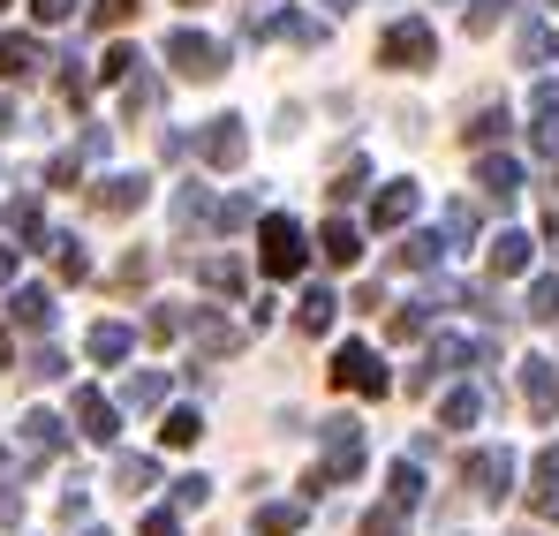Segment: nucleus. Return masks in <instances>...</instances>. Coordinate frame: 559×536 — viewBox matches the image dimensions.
Returning <instances> with one entry per match:
<instances>
[{"mask_svg": "<svg viewBox=\"0 0 559 536\" xmlns=\"http://www.w3.org/2000/svg\"><path fill=\"white\" fill-rule=\"evenodd\" d=\"M61 370H69V356H53V348H38V356H31V378H61Z\"/></svg>", "mask_w": 559, "mask_h": 536, "instance_id": "obj_47", "label": "nucleus"}, {"mask_svg": "<svg viewBox=\"0 0 559 536\" xmlns=\"http://www.w3.org/2000/svg\"><path fill=\"white\" fill-rule=\"evenodd\" d=\"M468 484H476V499H484V507H499V499L514 491V453H507V446L468 453Z\"/></svg>", "mask_w": 559, "mask_h": 536, "instance_id": "obj_6", "label": "nucleus"}, {"mask_svg": "<svg viewBox=\"0 0 559 536\" xmlns=\"http://www.w3.org/2000/svg\"><path fill=\"white\" fill-rule=\"evenodd\" d=\"M507 8H514V0H468V31H476V38H484V31H491V23H499V15H507Z\"/></svg>", "mask_w": 559, "mask_h": 536, "instance_id": "obj_38", "label": "nucleus"}, {"mask_svg": "<svg viewBox=\"0 0 559 536\" xmlns=\"http://www.w3.org/2000/svg\"><path fill=\"white\" fill-rule=\"evenodd\" d=\"M159 439H167V446H197V439H204V416H197V408H175V416L159 424Z\"/></svg>", "mask_w": 559, "mask_h": 536, "instance_id": "obj_31", "label": "nucleus"}, {"mask_svg": "<svg viewBox=\"0 0 559 536\" xmlns=\"http://www.w3.org/2000/svg\"><path fill=\"white\" fill-rule=\"evenodd\" d=\"M325 8H356V0H325Z\"/></svg>", "mask_w": 559, "mask_h": 536, "instance_id": "obj_54", "label": "nucleus"}, {"mask_svg": "<svg viewBox=\"0 0 559 536\" xmlns=\"http://www.w3.org/2000/svg\"><path fill=\"white\" fill-rule=\"evenodd\" d=\"M258 242H265V272H273V279H295V272H302V227H295L287 212H273V219L258 227Z\"/></svg>", "mask_w": 559, "mask_h": 536, "instance_id": "obj_4", "label": "nucleus"}, {"mask_svg": "<svg viewBox=\"0 0 559 536\" xmlns=\"http://www.w3.org/2000/svg\"><path fill=\"white\" fill-rule=\"evenodd\" d=\"M333 385H341V393H385V362H378V348L348 341V348L333 356Z\"/></svg>", "mask_w": 559, "mask_h": 536, "instance_id": "obj_5", "label": "nucleus"}, {"mask_svg": "<svg viewBox=\"0 0 559 536\" xmlns=\"http://www.w3.org/2000/svg\"><path fill=\"white\" fill-rule=\"evenodd\" d=\"M416 219V181H385L371 196V227H408Z\"/></svg>", "mask_w": 559, "mask_h": 536, "instance_id": "obj_11", "label": "nucleus"}, {"mask_svg": "<svg viewBox=\"0 0 559 536\" xmlns=\"http://www.w3.org/2000/svg\"><path fill=\"white\" fill-rule=\"evenodd\" d=\"M0 8H8V0H0Z\"/></svg>", "mask_w": 559, "mask_h": 536, "instance_id": "obj_57", "label": "nucleus"}, {"mask_svg": "<svg viewBox=\"0 0 559 536\" xmlns=\"http://www.w3.org/2000/svg\"><path fill=\"white\" fill-rule=\"evenodd\" d=\"M76 167H84V159H76V152H61V159L46 167V181H53V189H69V181H76Z\"/></svg>", "mask_w": 559, "mask_h": 536, "instance_id": "obj_46", "label": "nucleus"}, {"mask_svg": "<svg viewBox=\"0 0 559 536\" xmlns=\"http://www.w3.org/2000/svg\"><path fill=\"white\" fill-rule=\"evenodd\" d=\"M530 250H537L530 235H499V242H491V272H499V279H522V272H530Z\"/></svg>", "mask_w": 559, "mask_h": 536, "instance_id": "obj_18", "label": "nucleus"}, {"mask_svg": "<svg viewBox=\"0 0 559 536\" xmlns=\"http://www.w3.org/2000/svg\"><path fill=\"white\" fill-rule=\"evenodd\" d=\"M167 61H175L182 76L204 84V76H219V69H227V46H219V38H204V31H175V38H167Z\"/></svg>", "mask_w": 559, "mask_h": 536, "instance_id": "obj_3", "label": "nucleus"}, {"mask_svg": "<svg viewBox=\"0 0 559 536\" xmlns=\"http://www.w3.org/2000/svg\"><path fill=\"white\" fill-rule=\"evenodd\" d=\"M364 175H371V167H364V159H348V167H341V181H333V196H356V189H364Z\"/></svg>", "mask_w": 559, "mask_h": 536, "instance_id": "obj_45", "label": "nucleus"}, {"mask_svg": "<svg viewBox=\"0 0 559 536\" xmlns=\"http://www.w3.org/2000/svg\"><path fill=\"white\" fill-rule=\"evenodd\" d=\"M121 408H167V378H159V370H136V378L121 385Z\"/></svg>", "mask_w": 559, "mask_h": 536, "instance_id": "obj_23", "label": "nucleus"}, {"mask_svg": "<svg viewBox=\"0 0 559 536\" xmlns=\"http://www.w3.org/2000/svg\"><path fill=\"white\" fill-rule=\"evenodd\" d=\"M152 106H159V84L136 69V76H129V114H152Z\"/></svg>", "mask_w": 559, "mask_h": 536, "instance_id": "obj_39", "label": "nucleus"}, {"mask_svg": "<svg viewBox=\"0 0 559 536\" xmlns=\"http://www.w3.org/2000/svg\"><path fill=\"white\" fill-rule=\"evenodd\" d=\"M23 446H31V453H61V446H69V431H61V416H46V408H31V416H23Z\"/></svg>", "mask_w": 559, "mask_h": 536, "instance_id": "obj_17", "label": "nucleus"}, {"mask_svg": "<svg viewBox=\"0 0 559 536\" xmlns=\"http://www.w3.org/2000/svg\"><path fill=\"white\" fill-rule=\"evenodd\" d=\"M189 8H197V0H189Z\"/></svg>", "mask_w": 559, "mask_h": 536, "instance_id": "obj_56", "label": "nucleus"}, {"mask_svg": "<svg viewBox=\"0 0 559 536\" xmlns=\"http://www.w3.org/2000/svg\"><path fill=\"white\" fill-rule=\"evenodd\" d=\"M15 325L23 333H53V295L46 287H15Z\"/></svg>", "mask_w": 559, "mask_h": 536, "instance_id": "obj_15", "label": "nucleus"}, {"mask_svg": "<svg viewBox=\"0 0 559 536\" xmlns=\"http://www.w3.org/2000/svg\"><path fill=\"white\" fill-rule=\"evenodd\" d=\"M530 507H537L545 522H559V446H545L537 468H530Z\"/></svg>", "mask_w": 559, "mask_h": 536, "instance_id": "obj_12", "label": "nucleus"}, {"mask_svg": "<svg viewBox=\"0 0 559 536\" xmlns=\"http://www.w3.org/2000/svg\"><path fill=\"white\" fill-rule=\"evenodd\" d=\"M76 431H84L92 446H114V431H121V408H114L106 393H92V385H84V393H76Z\"/></svg>", "mask_w": 559, "mask_h": 536, "instance_id": "obj_9", "label": "nucleus"}, {"mask_svg": "<svg viewBox=\"0 0 559 536\" xmlns=\"http://www.w3.org/2000/svg\"><path fill=\"white\" fill-rule=\"evenodd\" d=\"M416 499H424V468H416V461H393V468H385V507L408 514Z\"/></svg>", "mask_w": 559, "mask_h": 536, "instance_id": "obj_16", "label": "nucleus"}, {"mask_svg": "<svg viewBox=\"0 0 559 536\" xmlns=\"http://www.w3.org/2000/svg\"><path fill=\"white\" fill-rule=\"evenodd\" d=\"M431 61H439V31H431L424 15L385 23V38H378V69H431Z\"/></svg>", "mask_w": 559, "mask_h": 536, "instance_id": "obj_1", "label": "nucleus"}, {"mask_svg": "<svg viewBox=\"0 0 559 536\" xmlns=\"http://www.w3.org/2000/svg\"><path fill=\"white\" fill-rule=\"evenodd\" d=\"M76 8H84V0H31V15H38V23H69Z\"/></svg>", "mask_w": 559, "mask_h": 536, "instance_id": "obj_40", "label": "nucleus"}, {"mask_svg": "<svg viewBox=\"0 0 559 536\" xmlns=\"http://www.w3.org/2000/svg\"><path fill=\"white\" fill-rule=\"evenodd\" d=\"M250 219H258V204H250V196H227V204H212V227H219V235H235V227H250Z\"/></svg>", "mask_w": 559, "mask_h": 536, "instance_id": "obj_35", "label": "nucleus"}, {"mask_svg": "<svg viewBox=\"0 0 559 536\" xmlns=\"http://www.w3.org/2000/svg\"><path fill=\"white\" fill-rule=\"evenodd\" d=\"M364 536H401V507H378V514H364Z\"/></svg>", "mask_w": 559, "mask_h": 536, "instance_id": "obj_41", "label": "nucleus"}, {"mask_svg": "<svg viewBox=\"0 0 559 536\" xmlns=\"http://www.w3.org/2000/svg\"><path fill=\"white\" fill-rule=\"evenodd\" d=\"M468 235H476V204H447V219H439V242H447V250H462Z\"/></svg>", "mask_w": 559, "mask_h": 536, "instance_id": "obj_30", "label": "nucleus"}, {"mask_svg": "<svg viewBox=\"0 0 559 536\" xmlns=\"http://www.w3.org/2000/svg\"><path fill=\"white\" fill-rule=\"evenodd\" d=\"M114 484H121V491H152V484H159V468H152L144 453H121V461H114Z\"/></svg>", "mask_w": 559, "mask_h": 536, "instance_id": "obj_27", "label": "nucleus"}, {"mask_svg": "<svg viewBox=\"0 0 559 536\" xmlns=\"http://www.w3.org/2000/svg\"><path fill=\"white\" fill-rule=\"evenodd\" d=\"M8 356H15V348H8V333H0V362H8Z\"/></svg>", "mask_w": 559, "mask_h": 536, "instance_id": "obj_53", "label": "nucleus"}, {"mask_svg": "<svg viewBox=\"0 0 559 536\" xmlns=\"http://www.w3.org/2000/svg\"><path fill=\"white\" fill-rule=\"evenodd\" d=\"M530 318H537V325H552V318H559V272H545V279L530 287Z\"/></svg>", "mask_w": 559, "mask_h": 536, "instance_id": "obj_34", "label": "nucleus"}, {"mask_svg": "<svg viewBox=\"0 0 559 536\" xmlns=\"http://www.w3.org/2000/svg\"><path fill=\"white\" fill-rule=\"evenodd\" d=\"M15 522H23V491H8V484H0V529H15Z\"/></svg>", "mask_w": 559, "mask_h": 536, "instance_id": "obj_49", "label": "nucleus"}, {"mask_svg": "<svg viewBox=\"0 0 559 536\" xmlns=\"http://www.w3.org/2000/svg\"><path fill=\"white\" fill-rule=\"evenodd\" d=\"M46 250H53V265H61V279H84V272H92V258H84V242H76V235H53Z\"/></svg>", "mask_w": 559, "mask_h": 536, "instance_id": "obj_28", "label": "nucleus"}, {"mask_svg": "<svg viewBox=\"0 0 559 536\" xmlns=\"http://www.w3.org/2000/svg\"><path fill=\"white\" fill-rule=\"evenodd\" d=\"M356 468H364V424H356V416H333V424H325V468H318V476L341 484V476H356Z\"/></svg>", "mask_w": 559, "mask_h": 536, "instance_id": "obj_2", "label": "nucleus"}, {"mask_svg": "<svg viewBox=\"0 0 559 536\" xmlns=\"http://www.w3.org/2000/svg\"><path fill=\"white\" fill-rule=\"evenodd\" d=\"M439 258H447V242H439V235H408L393 265H408V272H431V265H439Z\"/></svg>", "mask_w": 559, "mask_h": 536, "instance_id": "obj_25", "label": "nucleus"}, {"mask_svg": "<svg viewBox=\"0 0 559 536\" xmlns=\"http://www.w3.org/2000/svg\"><path fill=\"white\" fill-rule=\"evenodd\" d=\"M416 333H424V302H416V310H401V318H393V341H416Z\"/></svg>", "mask_w": 559, "mask_h": 536, "instance_id": "obj_48", "label": "nucleus"}, {"mask_svg": "<svg viewBox=\"0 0 559 536\" xmlns=\"http://www.w3.org/2000/svg\"><path fill=\"white\" fill-rule=\"evenodd\" d=\"M8 279H15V250H0V287H8Z\"/></svg>", "mask_w": 559, "mask_h": 536, "instance_id": "obj_50", "label": "nucleus"}, {"mask_svg": "<svg viewBox=\"0 0 559 536\" xmlns=\"http://www.w3.org/2000/svg\"><path fill=\"white\" fill-rule=\"evenodd\" d=\"M318 250H325V265H356V258H364V235H356L348 219H333V227L318 235Z\"/></svg>", "mask_w": 559, "mask_h": 536, "instance_id": "obj_19", "label": "nucleus"}, {"mask_svg": "<svg viewBox=\"0 0 559 536\" xmlns=\"http://www.w3.org/2000/svg\"><path fill=\"white\" fill-rule=\"evenodd\" d=\"M204 499H212V484H204V476H182V484H175V507H204Z\"/></svg>", "mask_w": 559, "mask_h": 536, "instance_id": "obj_42", "label": "nucleus"}, {"mask_svg": "<svg viewBox=\"0 0 559 536\" xmlns=\"http://www.w3.org/2000/svg\"><path fill=\"white\" fill-rule=\"evenodd\" d=\"M302 529V507L295 499H273V507H258V536H295Z\"/></svg>", "mask_w": 559, "mask_h": 536, "instance_id": "obj_24", "label": "nucleus"}, {"mask_svg": "<svg viewBox=\"0 0 559 536\" xmlns=\"http://www.w3.org/2000/svg\"><path fill=\"white\" fill-rule=\"evenodd\" d=\"M333 310H341V302H333V287H310L295 318H302V333H325V325H333Z\"/></svg>", "mask_w": 559, "mask_h": 536, "instance_id": "obj_26", "label": "nucleus"}, {"mask_svg": "<svg viewBox=\"0 0 559 536\" xmlns=\"http://www.w3.org/2000/svg\"><path fill=\"white\" fill-rule=\"evenodd\" d=\"M92 536H106V529H92Z\"/></svg>", "mask_w": 559, "mask_h": 536, "instance_id": "obj_55", "label": "nucleus"}, {"mask_svg": "<svg viewBox=\"0 0 559 536\" xmlns=\"http://www.w3.org/2000/svg\"><path fill=\"white\" fill-rule=\"evenodd\" d=\"M204 159H212V167H242V159H250V136H242V121H235V114L204 121Z\"/></svg>", "mask_w": 559, "mask_h": 536, "instance_id": "obj_8", "label": "nucleus"}, {"mask_svg": "<svg viewBox=\"0 0 559 536\" xmlns=\"http://www.w3.org/2000/svg\"><path fill=\"white\" fill-rule=\"evenodd\" d=\"M476 416H484V393H476V385H454V393L439 401V424H447V431H476Z\"/></svg>", "mask_w": 559, "mask_h": 536, "instance_id": "obj_14", "label": "nucleus"}, {"mask_svg": "<svg viewBox=\"0 0 559 536\" xmlns=\"http://www.w3.org/2000/svg\"><path fill=\"white\" fill-rule=\"evenodd\" d=\"M462 136H468V144H491V136H507V106H476Z\"/></svg>", "mask_w": 559, "mask_h": 536, "instance_id": "obj_33", "label": "nucleus"}, {"mask_svg": "<svg viewBox=\"0 0 559 536\" xmlns=\"http://www.w3.org/2000/svg\"><path fill=\"white\" fill-rule=\"evenodd\" d=\"M136 69H144V61H136V46H114V53H106V69H98V76H106V84H129V76H136Z\"/></svg>", "mask_w": 559, "mask_h": 536, "instance_id": "obj_37", "label": "nucleus"}, {"mask_svg": "<svg viewBox=\"0 0 559 536\" xmlns=\"http://www.w3.org/2000/svg\"><path fill=\"white\" fill-rule=\"evenodd\" d=\"M552 8H559V0H552Z\"/></svg>", "mask_w": 559, "mask_h": 536, "instance_id": "obj_58", "label": "nucleus"}, {"mask_svg": "<svg viewBox=\"0 0 559 536\" xmlns=\"http://www.w3.org/2000/svg\"><path fill=\"white\" fill-rule=\"evenodd\" d=\"M136 536H182V522H175L167 507H152V514H144V529H136Z\"/></svg>", "mask_w": 559, "mask_h": 536, "instance_id": "obj_43", "label": "nucleus"}, {"mask_svg": "<svg viewBox=\"0 0 559 536\" xmlns=\"http://www.w3.org/2000/svg\"><path fill=\"white\" fill-rule=\"evenodd\" d=\"M522 393H530V408H537V424H552V416H559V362L530 356V362H522Z\"/></svg>", "mask_w": 559, "mask_h": 536, "instance_id": "obj_10", "label": "nucleus"}, {"mask_svg": "<svg viewBox=\"0 0 559 536\" xmlns=\"http://www.w3.org/2000/svg\"><path fill=\"white\" fill-rule=\"evenodd\" d=\"M144 196H152V181H144V175H106V181L92 189V212H106V219H129Z\"/></svg>", "mask_w": 559, "mask_h": 536, "instance_id": "obj_7", "label": "nucleus"}, {"mask_svg": "<svg viewBox=\"0 0 559 536\" xmlns=\"http://www.w3.org/2000/svg\"><path fill=\"white\" fill-rule=\"evenodd\" d=\"M84 348H92V362H129L136 333H129V325H92V341H84Z\"/></svg>", "mask_w": 559, "mask_h": 536, "instance_id": "obj_21", "label": "nucleus"}, {"mask_svg": "<svg viewBox=\"0 0 559 536\" xmlns=\"http://www.w3.org/2000/svg\"><path fill=\"white\" fill-rule=\"evenodd\" d=\"M545 235H552V250H559V204H552V219H545Z\"/></svg>", "mask_w": 559, "mask_h": 536, "instance_id": "obj_52", "label": "nucleus"}, {"mask_svg": "<svg viewBox=\"0 0 559 536\" xmlns=\"http://www.w3.org/2000/svg\"><path fill=\"white\" fill-rule=\"evenodd\" d=\"M204 219H212V196H204L197 181H189V189H175V227H204Z\"/></svg>", "mask_w": 559, "mask_h": 536, "instance_id": "obj_29", "label": "nucleus"}, {"mask_svg": "<svg viewBox=\"0 0 559 536\" xmlns=\"http://www.w3.org/2000/svg\"><path fill=\"white\" fill-rule=\"evenodd\" d=\"M144 333H152V341H175V333H182V310H152V325H144Z\"/></svg>", "mask_w": 559, "mask_h": 536, "instance_id": "obj_44", "label": "nucleus"}, {"mask_svg": "<svg viewBox=\"0 0 559 536\" xmlns=\"http://www.w3.org/2000/svg\"><path fill=\"white\" fill-rule=\"evenodd\" d=\"M476 181H484V196H514V189H522V159H507V152H499V159H484V167H476Z\"/></svg>", "mask_w": 559, "mask_h": 536, "instance_id": "obj_22", "label": "nucleus"}, {"mask_svg": "<svg viewBox=\"0 0 559 536\" xmlns=\"http://www.w3.org/2000/svg\"><path fill=\"white\" fill-rule=\"evenodd\" d=\"M38 61H46V46H38V38H23V31H15V38H0V76H8V84L38 76Z\"/></svg>", "mask_w": 559, "mask_h": 536, "instance_id": "obj_13", "label": "nucleus"}, {"mask_svg": "<svg viewBox=\"0 0 559 536\" xmlns=\"http://www.w3.org/2000/svg\"><path fill=\"white\" fill-rule=\"evenodd\" d=\"M8 129H15V106H8V98H0V136H8Z\"/></svg>", "mask_w": 559, "mask_h": 536, "instance_id": "obj_51", "label": "nucleus"}, {"mask_svg": "<svg viewBox=\"0 0 559 536\" xmlns=\"http://www.w3.org/2000/svg\"><path fill=\"white\" fill-rule=\"evenodd\" d=\"M8 227H15L23 242H38V235H46V212H38V196H15V204H8Z\"/></svg>", "mask_w": 559, "mask_h": 536, "instance_id": "obj_32", "label": "nucleus"}, {"mask_svg": "<svg viewBox=\"0 0 559 536\" xmlns=\"http://www.w3.org/2000/svg\"><path fill=\"white\" fill-rule=\"evenodd\" d=\"M204 287L235 295V287H242V265H235V258H204Z\"/></svg>", "mask_w": 559, "mask_h": 536, "instance_id": "obj_36", "label": "nucleus"}, {"mask_svg": "<svg viewBox=\"0 0 559 536\" xmlns=\"http://www.w3.org/2000/svg\"><path fill=\"white\" fill-rule=\"evenodd\" d=\"M552 46H559V31H552V23H522V38H514L522 69H545V61H552Z\"/></svg>", "mask_w": 559, "mask_h": 536, "instance_id": "obj_20", "label": "nucleus"}]
</instances>
